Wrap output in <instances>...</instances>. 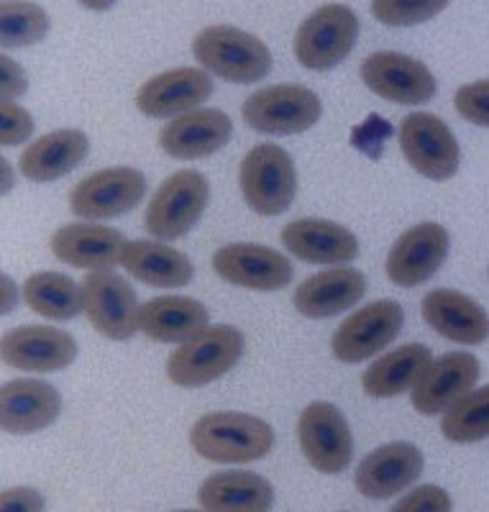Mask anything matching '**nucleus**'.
<instances>
[{
  "label": "nucleus",
  "instance_id": "22",
  "mask_svg": "<svg viewBox=\"0 0 489 512\" xmlns=\"http://www.w3.org/2000/svg\"><path fill=\"white\" fill-rule=\"evenodd\" d=\"M129 241L118 228L100 223H67L52 236V251L59 262L77 269H111L121 264Z\"/></svg>",
  "mask_w": 489,
  "mask_h": 512
},
{
  "label": "nucleus",
  "instance_id": "7",
  "mask_svg": "<svg viewBox=\"0 0 489 512\" xmlns=\"http://www.w3.org/2000/svg\"><path fill=\"white\" fill-rule=\"evenodd\" d=\"M323 105L303 85H272L257 90L241 105V116L259 134L297 136L321 121Z\"/></svg>",
  "mask_w": 489,
  "mask_h": 512
},
{
  "label": "nucleus",
  "instance_id": "19",
  "mask_svg": "<svg viewBox=\"0 0 489 512\" xmlns=\"http://www.w3.org/2000/svg\"><path fill=\"white\" fill-rule=\"evenodd\" d=\"M216 93L210 72L198 67H180L146 80L136 93V108L149 118H177L195 111Z\"/></svg>",
  "mask_w": 489,
  "mask_h": 512
},
{
  "label": "nucleus",
  "instance_id": "43",
  "mask_svg": "<svg viewBox=\"0 0 489 512\" xmlns=\"http://www.w3.org/2000/svg\"><path fill=\"white\" fill-rule=\"evenodd\" d=\"M175 512H210V510H175Z\"/></svg>",
  "mask_w": 489,
  "mask_h": 512
},
{
  "label": "nucleus",
  "instance_id": "4",
  "mask_svg": "<svg viewBox=\"0 0 489 512\" xmlns=\"http://www.w3.org/2000/svg\"><path fill=\"white\" fill-rule=\"evenodd\" d=\"M244 203L259 216L274 218L295 200L297 172L290 154L277 144H259L244 157L239 169Z\"/></svg>",
  "mask_w": 489,
  "mask_h": 512
},
{
  "label": "nucleus",
  "instance_id": "24",
  "mask_svg": "<svg viewBox=\"0 0 489 512\" xmlns=\"http://www.w3.org/2000/svg\"><path fill=\"white\" fill-rule=\"evenodd\" d=\"M425 323L443 338L464 346L484 344L489 338V315L472 297L459 290H431L420 303Z\"/></svg>",
  "mask_w": 489,
  "mask_h": 512
},
{
  "label": "nucleus",
  "instance_id": "29",
  "mask_svg": "<svg viewBox=\"0 0 489 512\" xmlns=\"http://www.w3.org/2000/svg\"><path fill=\"white\" fill-rule=\"evenodd\" d=\"M433 354L423 344H408L374 359L361 377V390L374 400H390L413 390L425 369L431 367Z\"/></svg>",
  "mask_w": 489,
  "mask_h": 512
},
{
  "label": "nucleus",
  "instance_id": "21",
  "mask_svg": "<svg viewBox=\"0 0 489 512\" xmlns=\"http://www.w3.org/2000/svg\"><path fill=\"white\" fill-rule=\"evenodd\" d=\"M62 397L41 379H11L0 390V425L11 436H31L57 420Z\"/></svg>",
  "mask_w": 489,
  "mask_h": 512
},
{
  "label": "nucleus",
  "instance_id": "32",
  "mask_svg": "<svg viewBox=\"0 0 489 512\" xmlns=\"http://www.w3.org/2000/svg\"><path fill=\"white\" fill-rule=\"evenodd\" d=\"M441 433L451 443H479L489 438V384L461 397L443 413Z\"/></svg>",
  "mask_w": 489,
  "mask_h": 512
},
{
  "label": "nucleus",
  "instance_id": "10",
  "mask_svg": "<svg viewBox=\"0 0 489 512\" xmlns=\"http://www.w3.org/2000/svg\"><path fill=\"white\" fill-rule=\"evenodd\" d=\"M402 323H405V310L400 303L395 300L369 303L367 308L356 310L336 328L331 338L333 356L344 364L372 359L400 336Z\"/></svg>",
  "mask_w": 489,
  "mask_h": 512
},
{
  "label": "nucleus",
  "instance_id": "40",
  "mask_svg": "<svg viewBox=\"0 0 489 512\" xmlns=\"http://www.w3.org/2000/svg\"><path fill=\"white\" fill-rule=\"evenodd\" d=\"M18 303V287L8 274H3V313H11L13 305Z\"/></svg>",
  "mask_w": 489,
  "mask_h": 512
},
{
  "label": "nucleus",
  "instance_id": "11",
  "mask_svg": "<svg viewBox=\"0 0 489 512\" xmlns=\"http://www.w3.org/2000/svg\"><path fill=\"white\" fill-rule=\"evenodd\" d=\"M297 438L303 456L323 474H341L354 456V438L344 413L331 402H313L300 413Z\"/></svg>",
  "mask_w": 489,
  "mask_h": 512
},
{
  "label": "nucleus",
  "instance_id": "35",
  "mask_svg": "<svg viewBox=\"0 0 489 512\" xmlns=\"http://www.w3.org/2000/svg\"><path fill=\"white\" fill-rule=\"evenodd\" d=\"M456 111L464 121L474 123V126L489 128V80L469 82L456 90L454 98Z\"/></svg>",
  "mask_w": 489,
  "mask_h": 512
},
{
  "label": "nucleus",
  "instance_id": "31",
  "mask_svg": "<svg viewBox=\"0 0 489 512\" xmlns=\"http://www.w3.org/2000/svg\"><path fill=\"white\" fill-rule=\"evenodd\" d=\"M24 300L36 315L49 320H72L85 310V290L59 272H36L24 282Z\"/></svg>",
  "mask_w": 489,
  "mask_h": 512
},
{
  "label": "nucleus",
  "instance_id": "34",
  "mask_svg": "<svg viewBox=\"0 0 489 512\" xmlns=\"http://www.w3.org/2000/svg\"><path fill=\"white\" fill-rule=\"evenodd\" d=\"M451 0H372V16L385 26H418L436 18Z\"/></svg>",
  "mask_w": 489,
  "mask_h": 512
},
{
  "label": "nucleus",
  "instance_id": "14",
  "mask_svg": "<svg viewBox=\"0 0 489 512\" xmlns=\"http://www.w3.org/2000/svg\"><path fill=\"white\" fill-rule=\"evenodd\" d=\"M213 269L223 282L246 290L277 292L295 277L292 262L272 246L228 244L213 254Z\"/></svg>",
  "mask_w": 489,
  "mask_h": 512
},
{
  "label": "nucleus",
  "instance_id": "20",
  "mask_svg": "<svg viewBox=\"0 0 489 512\" xmlns=\"http://www.w3.org/2000/svg\"><path fill=\"white\" fill-rule=\"evenodd\" d=\"M233 121L218 108H195L159 131V149L172 159H205L231 141Z\"/></svg>",
  "mask_w": 489,
  "mask_h": 512
},
{
  "label": "nucleus",
  "instance_id": "38",
  "mask_svg": "<svg viewBox=\"0 0 489 512\" xmlns=\"http://www.w3.org/2000/svg\"><path fill=\"white\" fill-rule=\"evenodd\" d=\"M26 88H29V80H26L24 67L13 62L8 54H3L0 57V98L3 103H13L16 98L26 95Z\"/></svg>",
  "mask_w": 489,
  "mask_h": 512
},
{
  "label": "nucleus",
  "instance_id": "42",
  "mask_svg": "<svg viewBox=\"0 0 489 512\" xmlns=\"http://www.w3.org/2000/svg\"><path fill=\"white\" fill-rule=\"evenodd\" d=\"M11 182H13V167L3 159V192L11 190Z\"/></svg>",
  "mask_w": 489,
  "mask_h": 512
},
{
  "label": "nucleus",
  "instance_id": "39",
  "mask_svg": "<svg viewBox=\"0 0 489 512\" xmlns=\"http://www.w3.org/2000/svg\"><path fill=\"white\" fill-rule=\"evenodd\" d=\"M47 502L34 487H11L0 495V512H44Z\"/></svg>",
  "mask_w": 489,
  "mask_h": 512
},
{
  "label": "nucleus",
  "instance_id": "25",
  "mask_svg": "<svg viewBox=\"0 0 489 512\" xmlns=\"http://www.w3.org/2000/svg\"><path fill=\"white\" fill-rule=\"evenodd\" d=\"M292 256L308 264H346L359 256V241L346 226L323 218H297L280 233Z\"/></svg>",
  "mask_w": 489,
  "mask_h": 512
},
{
  "label": "nucleus",
  "instance_id": "41",
  "mask_svg": "<svg viewBox=\"0 0 489 512\" xmlns=\"http://www.w3.org/2000/svg\"><path fill=\"white\" fill-rule=\"evenodd\" d=\"M82 8H88V11H111L116 6L118 0H77Z\"/></svg>",
  "mask_w": 489,
  "mask_h": 512
},
{
  "label": "nucleus",
  "instance_id": "16",
  "mask_svg": "<svg viewBox=\"0 0 489 512\" xmlns=\"http://www.w3.org/2000/svg\"><path fill=\"white\" fill-rule=\"evenodd\" d=\"M423 451L408 441L387 443L374 448L359 461L354 474V484L359 495L367 500H390L400 495L423 474Z\"/></svg>",
  "mask_w": 489,
  "mask_h": 512
},
{
  "label": "nucleus",
  "instance_id": "9",
  "mask_svg": "<svg viewBox=\"0 0 489 512\" xmlns=\"http://www.w3.org/2000/svg\"><path fill=\"white\" fill-rule=\"evenodd\" d=\"M146 195V177L134 167H108L77 182L70 192L72 213L88 221L121 218Z\"/></svg>",
  "mask_w": 489,
  "mask_h": 512
},
{
  "label": "nucleus",
  "instance_id": "17",
  "mask_svg": "<svg viewBox=\"0 0 489 512\" xmlns=\"http://www.w3.org/2000/svg\"><path fill=\"white\" fill-rule=\"evenodd\" d=\"M479 379V359L469 351H449L431 361L410 392V402L420 415H441L474 390Z\"/></svg>",
  "mask_w": 489,
  "mask_h": 512
},
{
  "label": "nucleus",
  "instance_id": "12",
  "mask_svg": "<svg viewBox=\"0 0 489 512\" xmlns=\"http://www.w3.org/2000/svg\"><path fill=\"white\" fill-rule=\"evenodd\" d=\"M85 313L95 331L108 341H129L139 331V300L129 282L113 269L90 272L82 282Z\"/></svg>",
  "mask_w": 489,
  "mask_h": 512
},
{
  "label": "nucleus",
  "instance_id": "13",
  "mask_svg": "<svg viewBox=\"0 0 489 512\" xmlns=\"http://www.w3.org/2000/svg\"><path fill=\"white\" fill-rule=\"evenodd\" d=\"M361 82L379 98L400 105H423L436 98L438 82L423 62L400 52H374L361 62Z\"/></svg>",
  "mask_w": 489,
  "mask_h": 512
},
{
  "label": "nucleus",
  "instance_id": "1",
  "mask_svg": "<svg viewBox=\"0 0 489 512\" xmlns=\"http://www.w3.org/2000/svg\"><path fill=\"white\" fill-rule=\"evenodd\" d=\"M195 454L213 464H249L272 451L274 431L267 420L239 410L208 413L193 425Z\"/></svg>",
  "mask_w": 489,
  "mask_h": 512
},
{
  "label": "nucleus",
  "instance_id": "28",
  "mask_svg": "<svg viewBox=\"0 0 489 512\" xmlns=\"http://www.w3.org/2000/svg\"><path fill=\"white\" fill-rule=\"evenodd\" d=\"M208 328V310L195 297L164 295L141 305L139 331L157 344H185Z\"/></svg>",
  "mask_w": 489,
  "mask_h": 512
},
{
  "label": "nucleus",
  "instance_id": "8",
  "mask_svg": "<svg viewBox=\"0 0 489 512\" xmlns=\"http://www.w3.org/2000/svg\"><path fill=\"white\" fill-rule=\"evenodd\" d=\"M400 149L405 162L425 180L443 182L459 172V141L433 113H410L400 123Z\"/></svg>",
  "mask_w": 489,
  "mask_h": 512
},
{
  "label": "nucleus",
  "instance_id": "30",
  "mask_svg": "<svg viewBox=\"0 0 489 512\" xmlns=\"http://www.w3.org/2000/svg\"><path fill=\"white\" fill-rule=\"evenodd\" d=\"M121 264L149 287H185L195 277L193 262L164 241H129Z\"/></svg>",
  "mask_w": 489,
  "mask_h": 512
},
{
  "label": "nucleus",
  "instance_id": "26",
  "mask_svg": "<svg viewBox=\"0 0 489 512\" xmlns=\"http://www.w3.org/2000/svg\"><path fill=\"white\" fill-rule=\"evenodd\" d=\"M90 139L80 128H59L41 136L21 154L18 169L31 182H52L70 175L72 169L88 157Z\"/></svg>",
  "mask_w": 489,
  "mask_h": 512
},
{
  "label": "nucleus",
  "instance_id": "23",
  "mask_svg": "<svg viewBox=\"0 0 489 512\" xmlns=\"http://www.w3.org/2000/svg\"><path fill=\"white\" fill-rule=\"evenodd\" d=\"M367 292V277L359 269L333 267L326 272L310 274L308 280L300 282L292 295L297 313L310 320L333 318L354 308Z\"/></svg>",
  "mask_w": 489,
  "mask_h": 512
},
{
  "label": "nucleus",
  "instance_id": "2",
  "mask_svg": "<svg viewBox=\"0 0 489 512\" xmlns=\"http://www.w3.org/2000/svg\"><path fill=\"white\" fill-rule=\"evenodd\" d=\"M198 64L210 75L233 85H251L269 75L272 52L262 39L251 36L239 26H208L193 41Z\"/></svg>",
  "mask_w": 489,
  "mask_h": 512
},
{
  "label": "nucleus",
  "instance_id": "36",
  "mask_svg": "<svg viewBox=\"0 0 489 512\" xmlns=\"http://www.w3.org/2000/svg\"><path fill=\"white\" fill-rule=\"evenodd\" d=\"M390 512H451V497L438 484H420L395 502Z\"/></svg>",
  "mask_w": 489,
  "mask_h": 512
},
{
  "label": "nucleus",
  "instance_id": "15",
  "mask_svg": "<svg viewBox=\"0 0 489 512\" xmlns=\"http://www.w3.org/2000/svg\"><path fill=\"white\" fill-rule=\"evenodd\" d=\"M449 231L441 223H418L392 244L387 254V277L397 287H418L428 282L449 256Z\"/></svg>",
  "mask_w": 489,
  "mask_h": 512
},
{
  "label": "nucleus",
  "instance_id": "6",
  "mask_svg": "<svg viewBox=\"0 0 489 512\" xmlns=\"http://www.w3.org/2000/svg\"><path fill=\"white\" fill-rule=\"evenodd\" d=\"M359 18L349 6L328 3L305 18L295 34V59L310 72H328L351 54Z\"/></svg>",
  "mask_w": 489,
  "mask_h": 512
},
{
  "label": "nucleus",
  "instance_id": "37",
  "mask_svg": "<svg viewBox=\"0 0 489 512\" xmlns=\"http://www.w3.org/2000/svg\"><path fill=\"white\" fill-rule=\"evenodd\" d=\"M0 128H3V134H0L3 146H18L29 141L31 134H34V118L21 105L3 103V108H0Z\"/></svg>",
  "mask_w": 489,
  "mask_h": 512
},
{
  "label": "nucleus",
  "instance_id": "33",
  "mask_svg": "<svg viewBox=\"0 0 489 512\" xmlns=\"http://www.w3.org/2000/svg\"><path fill=\"white\" fill-rule=\"evenodd\" d=\"M47 11L31 0H3L0 3V44L18 49L39 44L49 34Z\"/></svg>",
  "mask_w": 489,
  "mask_h": 512
},
{
  "label": "nucleus",
  "instance_id": "27",
  "mask_svg": "<svg viewBox=\"0 0 489 512\" xmlns=\"http://www.w3.org/2000/svg\"><path fill=\"white\" fill-rule=\"evenodd\" d=\"M198 502L210 512H269L274 489L262 474L228 469L210 474L198 487Z\"/></svg>",
  "mask_w": 489,
  "mask_h": 512
},
{
  "label": "nucleus",
  "instance_id": "18",
  "mask_svg": "<svg viewBox=\"0 0 489 512\" xmlns=\"http://www.w3.org/2000/svg\"><path fill=\"white\" fill-rule=\"evenodd\" d=\"M0 354L21 372H59L77 359V341L54 326H18L3 336Z\"/></svg>",
  "mask_w": 489,
  "mask_h": 512
},
{
  "label": "nucleus",
  "instance_id": "3",
  "mask_svg": "<svg viewBox=\"0 0 489 512\" xmlns=\"http://www.w3.org/2000/svg\"><path fill=\"white\" fill-rule=\"evenodd\" d=\"M244 356V333L233 326H208L167 359V377L177 387H203L231 372Z\"/></svg>",
  "mask_w": 489,
  "mask_h": 512
},
{
  "label": "nucleus",
  "instance_id": "5",
  "mask_svg": "<svg viewBox=\"0 0 489 512\" xmlns=\"http://www.w3.org/2000/svg\"><path fill=\"white\" fill-rule=\"evenodd\" d=\"M210 200V182L198 169H180L169 175L149 200L146 231L157 241H177L203 218Z\"/></svg>",
  "mask_w": 489,
  "mask_h": 512
}]
</instances>
